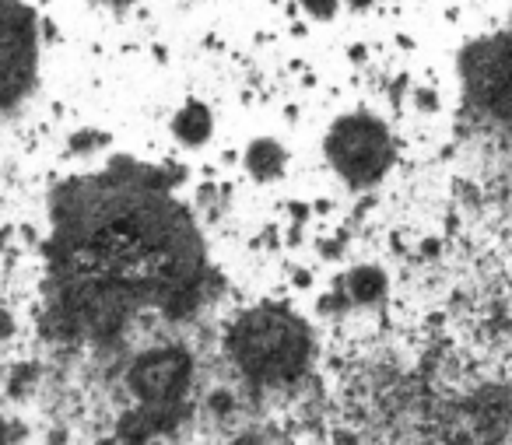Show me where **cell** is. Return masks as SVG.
<instances>
[{
	"instance_id": "1",
	"label": "cell",
	"mask_w": 512,
	"mask_h": 445,
	"mask_svg": "<svg viewBox=\"0 0 512 445\" xmlns=\"http://www.w3.org/2000/svg\"><path fill=\"white\" fill-rule=\"evenodd\" d=\"M67 232L64 309L71 326L113 333L141 298L186 305L197 288V239L158 193H95L74 207Z\"/></svg>"
},
{
	"instance_id": "2",
	"label": "cell",
	"mask_w": 512,
	"mask_h": 445,
	"mask_svg": "<svg viewBox=\"0 0 512 445\" xmlns=\"http://www.w3.org/2000/svg\"><path fill=\"white\" fill-rule=\"evenodd\" d=\"M228 351L253 382L278 386L302 375L309 361V330L285 309H253L232 326Z\"/></svg>"
},
{
	"instance_id": "3",
	"label": "cell",
	"mask_w": 512,
	"mask_h": 445,
	"mask_svg": "<svg viewBox=\"0 0 512 445\" xmlns=\"http://www.w3.org/2000/svg\"><path fill=\"white\" fill-rule=\"evenodd\" d=\"M327 155L348 183L369 186L390 169L393 141L386 127L372 116H348L327 137Z\"/></svg>"
},
{
	"instance_id": "4",
	"label": "cell",
	"mask_w": 512,
	"mask_h": 445,
	"mask_svg": "<svg viewBox=\"0 0 512 445\" xmlns=\"http://www.w3.org/2000/svg\"><path fill=\"white\" fill-rule=\"evenodd\" d=\"M463 78L484 113L512 123V32L495 43H481L463 60Z\"/></svg>"
},
{
	"instance_id": "5",
	"label": "cell",
	"mask_w": 512,
	"mask_h": 445,
	"mask_svg": "<svg viewBox=\"0 0 512 445\" xmlns=\"http://www.w3.org/2000/svg\"><path fill=\"white\" fill-rule=\"evenodd\" d=\"M190 354L179 347H155L144 351L130 368V389L144 400V407L165 410L169 414L179 403V396L190 386Z\"/></svg>"
},
{
	"instance_id": "6",
	"label": "cell",
	"mask_w": 512,
	"mask_h": 445,
	"mask_svg": "<svg viewBox=\"0 0 512 445\" xmlns=\"http://www.w3.org/2000/svg\"><path fill=\"white\" fill-rule=\"evenodd\" d=\"M32 29L15 0H0V102L15 99L29 81Z\"/></svg>"
},
{
	"instance_id": "7",
	"label": "cell",
	"mask_w": 512,
	"mask_h": 445,
	"mask_svg": "<svg viewBox=\"0 0 512 445\" xmlns=\"http://www.w3.org/2000/svg\"><path fill=\"white\" fill-rule=\"evenodd\" d=\"M176 134H179V141H186V144H204L207 137H211V116H207V109L200 106V102L186 106L183 113L176 116Z\"/></svg>"
},
{
	"instance_id": "8",
	"label": "cell",
	"mask_w": 512,
	"mask_h": 445,
	"mask_svg": "<svg viewBox=\"0 0 512 445\" xmlns=\"http://www.w3.org/2000/svg\"><path fill=\"white\" fill-rule=\"evenodd\" d=\"M246 165L253 169V176L271 179V176H278V172H281L285 155H281V148L274 141H256L253 148H249V155H246Z\"/></svg>"
},
{
	"instance_id": "9",
	"label": "cell",
	"mask_w": 512,
	"mask_h": 445,
	"mask_svg": "<svg viewBox=\"0 0 512 445\" xmlns=\"http://www.w3.org/2000/svg\"><path fill=\"white\" fill-rule=\"evenodd\" d=\"M348 288H351V298H355V302H376V298H383V291H386V277L379 274L376 267H362L351 274Z\"/></svg>"
},
{
	"instance_id": "10",
	"label": "cell",
	"mask_w": 512,
	"mask_h": 445,
	"mask_svg": "<svg viewBox=\"0 0 512 445\" xmlns=\"http://www.w3.org/2000/svg\"><path fill=\"white\" fill-rule=\"evenodd\" d=\"M313 15H320V18H327V15H334L337 11V0H302Z\"/></svg>"
},
{
	"instance_id": "11",
	"label": "cell",
	"mask_w": 512,
	"mask_h": 445,
	"mask_svg": "<svg viewBox=\"0 0 512 445\" xmlns=\"http://www.w3.org/2000/svg\"><path fill=\"white\" fill-rule=\"evenodd\" d=\"M8 333H11V316L4 309H0V340L8 337Z\"/></svg>"
},
{
	"instance_id": "12",
	"label": "cell",
	"mask_w": 512,
	"mask_h": 445,
	"mask_svg": "<svg viewBox=\"0 0 512 445\" xmlns=\"http://www.w3.org/2000/svg\"><path fill=\"white\" fill-rule=\"evenodd\" d=\"M348 4H355V8H369L372 0H348Z\"/></svg>"
},
{
	"instance_id": "13",
	"label": "cell",
	"mask_w": 512,
	"mask_h": 445,
	"mask_svg": "<svg viewBox=\"0 0 512 445\" xmlns=\"http://www.w3.org/2000/svg\"><path fill=\"white\" fill-rule=\"evenodd\" d=\"M116 4H127V0H116Z\"/></svg>"
},
{
	"instance_id": "14",
	"label": "cell",
	"mask_w": 512,
	"mask_h": 445,
	"mask_svg": "<svg viewBox=\"0 0 512 445\" xmlns=\"http://www.w3.org/2000/svg\"><path fill=\"white\" fill-rule=\"evenodd\" d=\"M0 438H4V428H0Z\"/></svg>"
}]
</instances>
